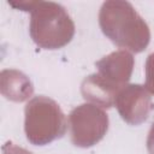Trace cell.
Listing matches in <instances>:
<instances>
[{
    "instance_id": "3957f363",
    "label": "cell",
    "mask_w": 154,
    "mask_h": 154,
    "mask_svg": "<svg viewBox=\"0 0 154 154\" xmlns=\"http://www.w3.org/2000/svg\"><path fill=\"white\" fill-rule=\"evenodd\" d=\"M29 11L31 12L30 34L38 46L57 49L71 41L75 24L61 5L52 1H35L29 2Z\"/></svg>"
},
{
    "instance_id": "8992f818",
    "label": "cell",
    "mask_w": 154,
    "mask_h": 154,
    "mask_svg": "<svg viewBox=\"0 0 154 154\" xmlns=\"http://www.w3.org/2000/svg\"><path fill=\"white\" fill-rule=\"evenodd\" d=\"M114 105L120 117L131 125L143 123L154 108L147 88L140 84L124 85L117 93Z\"/></svg>"
},
{
    "instance_id": "ba28073f",
    "label": "cell",
    "mask_w": 154,
    "mask_h": 154,
    "mask_svg": "<svg viewBox=\"0 0 154 154\" xmlns=\"http://www.w3.org/2000/svg\"><path fill=\"white\" fill-rule=\"evenodd\" d=\"M147 149L149 154H154V123L150 126V130L148 132L147 137Z\"/></svg>"
},
{
    "instance_id": "9c48e42d",
    "label": "cell",
    "mask_w": 154,
    "mask_h": 154,
    "mask_svg": "<svg viewBox=\"0 0 154 154\" xmlns=\"http://www.w3.org/2000/svg\"><path fill=\"white\" fill-rule=\"evenodd\" d=\"M4 154H31V153L14 146H6L4 148Z\"/></svg>"
},
{
    "instance_id": "5b68a950",
    "label": "cell",
    "mask_w": 154,
    "mask_h": 154,
    "mask_svg": "<svg viewBox=\"0 0 154 154\" xmlns=\"http://www.w3.org/2000/svg\"><path fill=\"white\" fill-rule=\"evenodd\" d=\"M69 125L75 146L91 147L106 135L108 116L94 103H83L72 109L69 116Z\"/></svg>"
},
{
    "instance_id": "52a82bcc",
    "label": "cell",
    "mask_w": 154,
    "mask_h": 154,
    "mask_svg": "<svg viewBox=\"0 0 154 154\" xmlns=\"http://www.w3.org/2000/svg\"><path fill=\"white\" fill-rule=\"evenodd\" d=\"M146 87L154 94V53H152L146 63Z\"/></svg>"
},
{
    "instance_id": "277c9868",
    "label": "cell",
    "mask_w": 154,
    "mask_h": 154,
    "mask_svg": "<svg viewBox=\"0 0 154 154\" xmlns=\"http://www.w3.org/2000/svg\"><path fill=\"white\" fill-rule=\"evenodd\" d=\"M67 120L55 101L35 96L25 106L26 138L37 146L47 144L65 135Z\"/></svg>"
},
{
    "instance_id": "7a4b0ae2",
    "label": "cell",
    "mask_w": 154,
    "mask_h": 154,
    "mask_svg": "<svg viewBox=\"0 0 154 154\" xmlns=\"http://www.w3.org/2000/svg\"><path fill=\"white\" fill-rule=\"evenodd\" d=\"M97 73L88 76L82 83L85 100L99 107L109 108L114 105L117 93L126 85L131 77L134 58L125 49H119L96 63Z\"/></svg>"
},
{
    "instance_id": "6da1fadb",
    "label": "cell",
    "mask_w": 154,
    "mask_h": 154,
    "mask_svg": "<svg viewBox=\"0 0 154 154\" xmlns=\"http://www.w3.org/2000/svg\"><path fill=\"white\" fill-rule=\"evenodd\" d=\"M99 23L102 32L122 48L140 53L149 43L150 31L147 23L128 1L103 2L99 13Z\"/></svg>"
}]
</instances>
